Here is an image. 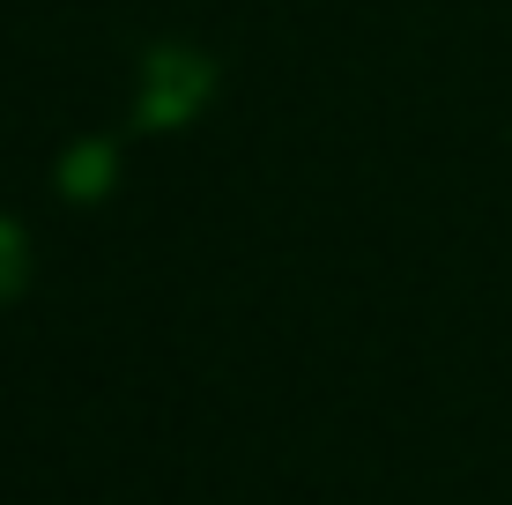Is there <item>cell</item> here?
Here are the masks:
<instances>
[{
  "instance_id": "cell-2",
  "label": "cell",
  "mask_w": 512,
  "mask_h": 505,
  "mask_svg": "<svg viewBox=\"0 0 512 505\" xmlns=\"http://www.w3.org/2000/svg\"><path fill=\"white\" fill-rule=\"evenodd\" d=\"M15 283H23V231L0 216V298H8Z\"/></svg>"
},
{
  "instance_id": "cell-1",
  "label": "cell",
  "mask_w": 512,
  "mask_h": 505,
  "mask_svg": "<svg viewBox=\"0 0 512 505\" xmlns=\"http://www.w3.org/2000/svg\"><path fill=\"white\" fill-rule=\"evenodd\" d=\"M208 60L201 52H186V45H156L149 52V67H141V119L149 127H171V119H186L193 104L208 97Z\"/></svg>"
}]
</instances>
